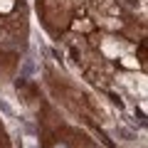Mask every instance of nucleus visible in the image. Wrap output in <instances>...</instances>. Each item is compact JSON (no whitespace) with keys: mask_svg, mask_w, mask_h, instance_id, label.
<instances>
[{"mask_svg":"<svg viewBox=\"0 0 148 148\" xmlns=\"http://www.w3.org/2000/svg\"><path fill=\"white\" fill-rule=\"evenodd\" d=\"M37 12L42 17L45 27L54 35L64 32L72 22V15H74V8L69 0H37Z\"/></svg>","mask_w":148,"mask_h":148,"instance_id":"1","label":"nucleus"},{"mask_svg":"<svg viewBox=\"0 0 148 148\" xmlns=\"http://www.w3.org/2000/svg\"><path fill=\"white\" fill-rule=\"evenodd\" d=\"M45 148H91V143L86 141V136H82L79 131L67 126H54L49 131H45L42 136Z\"/></svg>","mask_w":148,"mask_h":148,"instance_id":"2","label":"nucleus"}]
</instances>
